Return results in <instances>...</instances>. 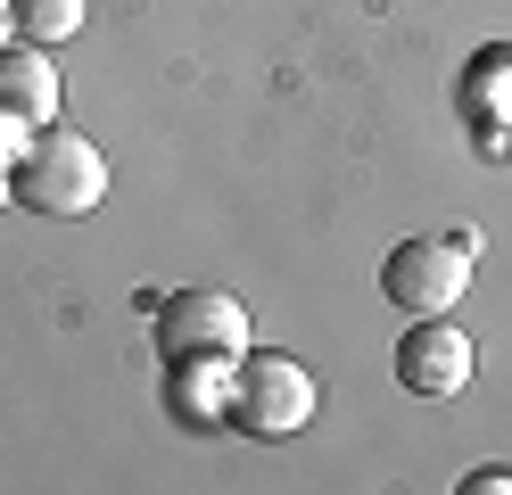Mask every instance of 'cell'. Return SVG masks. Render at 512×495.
Segmentation results:
<instances>
[{
	"label": "cell",
	"instance_id": "11",
	"mask_svg": "<svg viewBox=\"0 0 512 495\" xmlns=\"http://www.w3.org/2000/svg\"><path fill=\"white\" fill-rule=\"evenodd\" d=\"M463 487H471V495H512V471H504V462H479Z\"/></svg>",
	"mask_w": 512,
	"mask_h": 495
},
{
	"label": "cell",
	"instance_id": "2",
	"mask_svg": "<svg viewBox=\"0 0 512 495\" xmlns=\"http://www.w3.org/2000/svg\"><path fill=\"white\" fill-rule=\"evenodd\" d=\"M323 413V388L298 355H273V347H248L240 355V380H232V421L248 438H298V429Z\"/></svg>",
	"mask_w": 512,
	"mask_h": 495
},
{
	"label": "cell",
	"instance_id": "8",
	"mask_svg": "<svg viewBox=\"0 0 512 495\" xmlns=\"http://www.w3.org/2000/svg\"><path fill=\"white\" fill-rule=\"evenodd\" d=\"M463 99H471L479 124H504L512 132V42H488L463 66Z\"/></svg>",
	"mask_w": 512,
	"mask_h": 495
},
{
	"label": "cell",
	"instance_id": "9",
	"mask_svg": "<svg viewBox=\"0 0 512 495\" xmlns=\"http://www.w3.org/2000/svg\"><path fill=\"white\" fill-rule=\"evenodd\" d=\"M83 17H91V0H17V42L58 50V42L83 33Z\"/></svg>",
	"mask_w": 512,
	"mask_h": 495
},
{
	"label": "cell",
	"instance_id": "13",
	"mask_svg": "<svg viewBox=\"0 0 512 495\" xmlns=\"http://www.w3.org/2000/svg\"><path fill=\"white\" fill-rule=\"evenodd\" d=\"M9 198H17V182H9V165H0V207H9Z\"/></svg>",
	"mask_w": 512,
	"mask_h": 495
},
{
	"label": "cell",
	"instance_id": "3",
	"mask_svg": "<svg viewBox=\"0 0 512 495\" xmlns=\"http://www.w3.org/2000/svg\"><path fill=\"white\" fill-rule=\"evenodd\" d=\"M380 289H389V306L405 314H455L463 289H471V248L455 231H422V240H397L380 256Z\"/></svg>",
	"mask_w": 512,
	"mask_h": 495
},
{
	"label": "cell",
	"instance_id": "6",
	"mask_svg": "<svg viewBox=\"0 0 512 495\" xmlns=\"http://www.w3.org/2000/svg\"><path fill=\"white\" fill-rule=\"evenodd\" d=\"M58 99H67V75L42 42H9L0 50V108L25 124H58Z\"/></svg>",
	"mask_w": 512,
	"mask_h": 495
},
{
	"label": "cell",
	"instance_id": "10",
	"mask_svg": "<svg viewBox=\"0 0 512 495\" xmlns=\"http://www.w3.org/2000/svg\"><path fill=\"white\" fill-rule=\"evenodd\" d=\"M34 132H42V124H25V116H9V108H0V165H17L25 149H34Z\"/></svg>",
	"mask_w": 512,
	"mask_h": 495
},
{
	"label": "cell",
	"instance_id": "4",
	"mask_svg": "<svg viewBox=\"0 0 512 495\" xmlns=\"http://www.w3.org/2000/svg\"><path fill=\"white\" fill-rule=\"evenodd\" d=\"M157 347L166 355H248L256 330H248V306L215 281H190L174 297H157Z\"/></svg>",
	"mask_w": 512,
	"mask_h": 495
},
{
	"label": "cell",
	"instance_id": "7",
	"mask_svg": "<svg viewBox=\"0 0 512 495\" xmlns=\"http://www.w3.org/2000/svg\"><path fill=\"white\" fill-rule=\"evenodd\" d=\"M240 355H166V405L182 421H232Z\"/></svg>",
	"mask_w": 512,
	"mask_h": 495
},
{
	"label": "cell",
	"instance_id": "12",
	"mask_svg": "<svg viewBox=\"0 0 512 495\" xmlns=\"http://www.w3.org/2000/svg\"><path fill=\"white\" fill-rule=\"evenodd\" d=\"M17 42V0H0V50Z\"/></svg>",
	"mask_w": 512,
	"mask_h": 495
},
{
	"label": "cell",
	"instance_id": "1",
	"mask_svg": "<svg viewBox=\"0 0 512 495\" xmlns=\"http://www.w3.org/2000/svg\"><path fill=\"white\" fill-rule=\"evenodd\" d=\"M9 182H17V198H25L34 215L75 223V215H91V207L108 198V149L91 141V132L42 124V132H34V149L9 165Z\"/></svg>",
	"mask_w": 512,
	"mask_h": 495
},
{
	"label": "cell",
	"instance_id": "5",
	"mask_svg": "<svg viewBox=\"0 0 512 495\" xmlns=\"http://www.w3.org/2000/svg\"><path fill=\"white\" fill-rule=\"evenodd\" d=\"M397 380L413 388V396H463L471 388V339L446 314H413V330L397 339Z\"/></svg>",
	"mask_w": 512,
	"mask_h": 495
}]
</instances>
